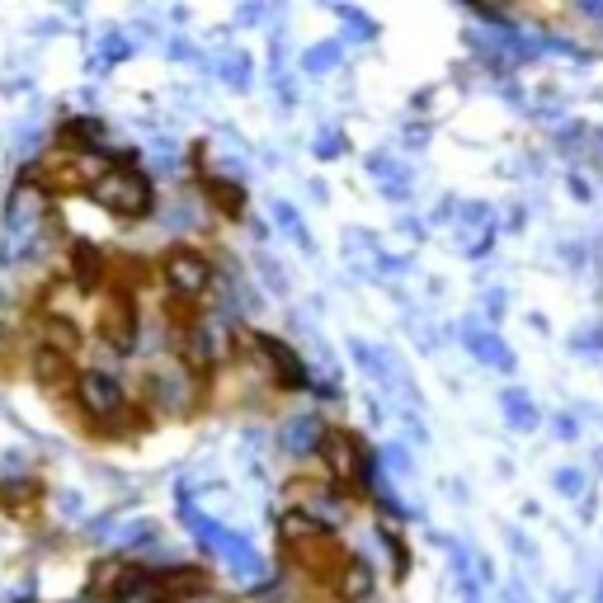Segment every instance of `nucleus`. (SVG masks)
<instances>
[{
    "instance_id": "obj_1",
    "label": "nucleus",
    "mask_w": 603,
    "mask_h": 603,
    "mask_svg": "<svg viewBox=\"0 0 603 603\" xmlns=\"http://www.w3.org/2000/svg\"><path fill=\"white\" fill-rule=\"evenodd\" d=\"M94 198L114 217H141L151 208V184L141 180L137 170H109L94 180Z\"/></svg>"
},
{
    "instance_id": "obj_2",
    "label": "nucleus",
    "mask_w": 603,
    "mask_h": 603,
    "mask_svg": "<svg viewBox=\"0 0 603 603\" xmlns=\"http://www.w3.org/2000/svg\"><path fill=\"white\" fill-rule=\"evenodd\" d=\"M161 278L170 283V293L174 297H203L213 288V264L208 255H198V250H189V246H174L161 255Z\"/></svg>"
},
{
    "instance_id": "obj_3",
    "label": "nucleus",
    "mask_w": 603,
    "mask_h": 603,
    "mask_svg": "<svg viewBox=\"0 0 603 603\" xmlns=\"http://www.w3.org/2000/svg\"><path fill=\"white\" fill-rule=\"evenodd\" d=\"M76 401H81V410L94 420H114L123 410V387L109 373L86 368V373H76Z\"/></svg>"
},
{
    "instance_id": "obj_4",
    "label": "nucleus",
    "mask_w": 603,
    "mask_h": 603,
    "mask_svg": "<svg viewBox=\"0 0 603 603\" xmlns=\"http://www.w3.org/2000/svg\"><path fill=\"white\" fill-rule=\"evenodd\" d=\"M104 340L109 349H118V354H133V344H137V307H133V297L123 293L114 297V307H104Z\"/></svg>"
},
{
    "instance_id": "obj_5",
    "label": "nucleus",
    "mask_w": 603,
    "mask_h": 603,
    "mask_svg": "<svg viewBox=\"0 0 603 603\" xmlns=\"http://www.w3.org/2000/svg\"><path fill=\"white\" fill-rule=\"evenodd\" d=\"M184 359L194 363V368L208 373L213 363L221 359V330L213 321H198L194 330H189V344H184Z\"/></svg>"
},
{
    "instance_id": "obj_6",
    "label": "nucleus",
    "mask_w": 603,
    "mask_h": 603,
    "mask_svg": "<svg viewBox=\"0 0 603 603\" xmlns=\"http://www.w3.org/2000/svg\"><path fill=\"white\" fill-rule=\"evenodd\" d=\"M260 354H264L269 363H274V373H278V383H283V387H302V383H307V368H302V359H297L283 340L260 335Z\"/></svg>"
},
{
    "instance_id": "obj_7",
    "label": "nucleus",
    "mask_w": 603,
    "mask_h": 603,
    "mask_svg": "<svg viewBox=\"0 0 603 603\" xmlns=\"http://www.w3.org/2000/svg\"><path fill=\"white\" fill-rule=\"evenodd\" d=\"M368 590H373V570L363 566V561H344L340 576H335L340 603H363V599H368Z\"/></svg>"
},
{
    "instance_id": "obj_8",
    "label": "nucleus",
    "mask_w": 603,
    "mask_h": 603,
    "mask_svg": "<svg viewBox=\"0 0 603 603\" xmlns=\"http://www.w3.org/2000/svg\"><path fill=\"white\" fill-rule=\"evenodd\" d=\"M38 344H47V349H57V354L71 359L76 349H81V326H76V321H61V316H47Z\"/></svg>"
},
{
    "instance_id": "obj_9",
    "label": "nucleus",
    "mask_w": 603,
    "mask_h": 603,
    "mask_svg": "<svg viewBox=\"0 0 603 603\" xmlns=\"http://www.w3.org/2000/svg\"><path fill=\"white\" fill-rule=\"evenodd\" d=\"M34 377H38L43 387L67 383V377H71V359L57 354V349H47V344H38V349H34Z\"/></svg>"
},
{
    "instance_id": "obj_10",
    "label": "nucleus",
    "mask_w": 603,
    "mask_h": 603,
    "mask_svg": "<svg viewBox=\"0 0 603 603\" xmlns=\"http://www.w3.org/2000/svg\"><path fill=\"white\" fill-rule=\"evenodd\" d=\"M71 269H76V278H81V288H94L104 274V260H100V250L94 246H76L71 250Z\"/></svg>"
},
{
    "instance_id": "obj_11",
    "label": "nucleus",
    "mask_w": 603,
    "mask_h": 603,
    "mask_svg": "<svg viewBox=\"0 0 603 603\" xmlns=\"http://www.w3.org/2000/svg\"><path fill=\"white\" fill-rule=\"evenodd\" d=\"M283 543H302V547L326 543V528H316L307 514H283Z\"/></svg>"
},
{
    "instance_id": "obj_12",
    "label": "nucleus",
    "mask_w": 603,
    "mask_h": 603,
    "mask_svg": "<svg viewBox=\"0 0 603 603\" xmlns=\"http://www.w3.org/2000/svg\"><path fill=\"white\" fill-rule=\"evenodd\" d=\"M94 584H100V590H133L137 570L128 561H104L100 570H94Z\"/></svg>"
},
{
    "instance_id": "obj_13",
    "label": "nucleus",
    "mask_w": 603,
    "mask_h": 603,
    "mask_svg": "<svg viewBox=\"0 0 603 603\" xmlns=\"http://www.w3.org/2000/svg\"><path fill=\"white\" fill-rule=\"evenodd\" d=\"M326 463L335 467L340 476L354 471V457H349V439H340V434H330V439H326Z\"/></svg>"
},
{
    "instance_id": "obj_14",
    "label": "nucleus",
    "mask_w": 603,
    "mask_h": 603,
    "mask_svg": "<svg viewBox=\"0 0 603 603\" xmlns=\"http://www.w3.org/2000/svg\"><path fill=\"white\" fill-rule=\"evenodd\" d=\"M184 603H189V599H184ZM194 603H217V599H194Z\"/></svg>"
}]
</instances>
